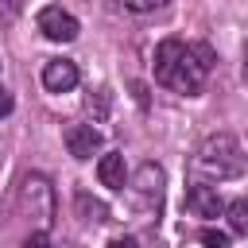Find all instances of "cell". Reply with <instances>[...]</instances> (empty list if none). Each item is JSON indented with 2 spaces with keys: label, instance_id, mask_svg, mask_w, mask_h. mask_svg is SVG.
<instances>
[{
  "label": "cell",
  "instance_id": "1",
  "mask_svg": "<svg viewBox=\"0 0 248 248\" xmlns=\"http://www.w3.org/2000/svg\"><path fill=\"white\" fill-rule=\"evenodd\" d=\"M205 74H209V66L198 58L194 43L163 39L155 46V81L159 85H167V89H174L182 97H194V93H202Z\"/></svg>",
  "mask_w": 248,
  "mask_h": 248
},
{
  "label": "cell",
  "instance_id": "2",
  "mask_svg": "<svg viewBox=\"0 0 248 248\" xmlns=\"http://www.w3.org/2000/svg\"><path fill=\"white\" fill-rule=\"evenodd\" d=\"M190 170H194L198 178H213V182H225V178L244 174V151H240L236 136H229V132H213V136H205L202 147L194 151Z\"/></svg>",
  "mask_w": 248,
  "mask_h": 248
},
{
  "label": "cell",
  "instance_id": "3",
  "mask_svg": "<svg viewBox=\"0 0 248 248\" xmlns=\"http://www.w3.org/2000/svg\"><path fill=\"white\" fill-rule=\"evenodd\" d=\"M19 209L39 229H46L54 221V190H50V182L43 174H23V182H19Z\"/></svg>",
  "mask_w": 248,
  "mask_h": 248
},
{
  "label": "cell",
  "instance_id": "4",
  "mask_svg": "<svg viewBox=\"0 0 248 248\" xmlns=\"http://www.w3.org/2000/svg\"><path fill=\"white\" fill-rule=\"evenodd\" d=\"M35 23H39V31H43L46 39H54V43H74V39H78V31H81V27H78V19H74L70 12H62L58 4H46V8L39 12V19H35Z\"/></svg>",
  "mask_w": 248,
  "mask_h": 248
},
{
  "label": "cell",
  "instance_id": "5",
  "mask_svg": "<svg viewBox=\"0 0 248 248\" xmlns=\"http://www.w3.org/2000/svg\"><path fill=\"white\" fill-rule=\"evenodd\" d=\"M101 143H105V136H101L93 124H74V128H66V151H70L74 159H93V155L101 151Z\"/></svg>",
  "mask_w": 248,
  "mask_h": 248
},
{
  "label": "cell",
  "instance_id": "6",
  "mask_svg": "<svg viewBox=\"0 0 248 248\" xmlns=\"http://www.w3.org/2000/svg\"><path fill=\"white\" fill-rule=\"evenodd\" d=\"M186 209L194 213V217H221L225 213V202H221V194L213 190V186H205V182H194L190 190H186Z\"/></svg>",
  "mask_w": 248,
  "mask_h": 248
},
{
  "label": "cell",
  "instance_id": "7",
  "mask_svg": "<svg viewBox=\"0 0 248 248\" xmlns=\"http://www.w3.org/2000/svg\"><path fill=\"white\" fill-rule=\"evenodd\" d=\"M78 62H70V58H50L46 66H43V85L50 89V93H70L74 85H78Z\"/></svg>",
  "mask_w": 248,
  "mask_h": 248
},
{
  "label": "cell",
  "instance_id": "8",
  "mask_svg": "<svg viewBox=\"0 0 248 248\" xmlns=\"http://www.w3.org/2000/svg\"><path fill=\"white\" fill-rule=\"evenodd\" d=\"M97 178H101V186H108V190H124V178H128L124 155H120V151L101 155V159H97Z\"/></svg>",
  "mask_w": 248,
  "mask_h": 248
},
{
  "label": "cell",
  "instance_id": "9",
  "mask_svg": "<svg viewBox=\"0 0 248 248\" xmlns=\"http://www.w3.org/2000/svg\"><path fill=\"white\" fill-rule=\"evenodd\" d=\"M136 190L143 194V198H159V190H163V170L155 167V163H143L140 170H136Z\"/></svg>",
  "mask_w": 248,
  "mask_h": 248
},
{
  "label": "cell",
  "instance_id": "10",
  "mask_svg": "<svg viewBox=\"0 0 248 248\" xmlns=\"http://www.w3.org/2000/svg\"><path fill=\"white\" fill-rule=\"evenodd\" d=\"M225 217H229V229L236 236H248V198H236L225 205Z\"/></svg>",
  "mask_w": 248,
  "mask_h": 248
},
{
  "label": "cell",
  "instance_id": "11",
  "mask_svg": "<svg viewBox=\"0 0 248 248\" xmlns=\"http://www.w3.org/2000/svg\"><path fill=\"white\" fill-rule=\"evenodd\" d=\"M202 244L205 248H232L229 244V232H221V229H202Z\"/></svg>",
  "mask_w": 248,
  "mask_h": 248
},
{
  "label": "cell",
  "instance_id": "12",
  "mask_svg": "<svg viewBox=\"0 0 248 248\" xmlns=\"http://www.w3.org/2000/svg\"><path fill=\"white\" fill-rule=\"evenodd\" d=\"M19 248H54V244H50V236H46V229H35V232H31V236H27V240H23Z\"/></svg>",
  "mask_w": 248,
  "mask_h": 248
},
{
  "label": "cell",
  "instance_id": "13",
  "mask_svg": "<svg viewBox=\"0 0 248 248\" xmlns=\"http://www.w3.org/2000/svg\"><path fill=\"white\" fill-rule=\"evenodd\" d=\"M170 0H124V8L132 12H155V8H167Z\"/></svg>",
  "mask_w": 248,
  "mask_h": 248
},
{
  "label": "cell",
  "instance_id": "14",
  "mask_svg": "<svg viewBox=\"0 0 248 248\" xmlns=\"http://www.w3.org/2000/svg\"><path fill=\"white\" fill-rule=\"evenodd\" d=\"M194 50H198V58H202V62H205V66L213 70V62H217V58H213V50H209L205 43H194Z\"/></svg>",
  "mask_w": 248,
  "mask_h": 248
},
{
  "label": "cell",
  "instance_id": "15",
  "mask_svg": "<svg viewBox=\"0 0 248 248\" xmlns=\"http://www.w3.org/2000/svg\"><path fill=\"white\" fill-rule=\"evenodd\" d=\"M12 105H16V101H12V93H8L4 85H0V120H4L8 112H12Z\"/></svg>",
  "mask_w": 248,
  "mask_h": 248
},
{
  "label": "cell",
  "instance_id": "16",
  "mask_svg": "<svg viewBox=\"0 0 248 248\" xmlns=\"http://www.w3.org/2000/svg\"><path fill=\"white\" fill-rule=\"evenodd\" d=\"M19 12V0H0V19H12Z\"/></svg>",
  "mask_w": 248,
  "mask_h": 248
},
{
  "label": "cell",
  "instance_id": "17",
  "mask_svg": "<svg viewBox=\"0 0 248 248\" xmlns=\"http://www.w3.org/2000/svg\"><path fill=\"white\" fill-rule=\"evenodd\" d=\"M108 248H140L132 236H116V240H108Z\"/></svg>",
  "mask_w": 248,
  "mask_h": 248
},
{
  "label": "cell",
  "instance_id": "18",
  "mask_svg": "<svg viewBox=\"0 0 248 248\" xmlns=\"http://www.w3.org/2000/svg\"><path fill=\"white\" fill-rule=\"evenodd\" d=\"M244 78H248V43H244Z\"/></svg>",
  "mask_w": 248,
  "mask_h": 248
},
{
  "label": "cell",
  "instance_id": "19",
  "mask_svg": "<svg viewBox=\"0 0 248 248\" xmlns=\"http://www.w3.org/2000/svg\"><path fill=\"white\" fill-rule=\"evenodd\" d=\"M66 248H78V244H66Z\"/></svg>",
  "mask_w": 248,
  "mask_h": 248
}]
</instances>
